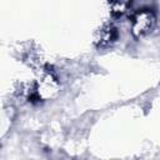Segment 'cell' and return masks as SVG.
Masks as SVG:
<instances>
[{"label": "cell", "instance_id": "cell-1", "mask_svg": "<svg viewBox=\"0 0 160 160\" xmlns=\"http://www.w3.org/2000/svg\"><path fill=\"white\" fill-rule=\"evenodd\" d=\"M131 32L135 38H142L149 35L155 25H156V19L152 11L148 9H141L139 10L131 19Z\"/></svg>", "mask_w": 160, "mask_h": 160}, {"label": "cell", "instance_id": "cell-2", "mask_svg": "<svg viewBox=\"0 0 160 160\" xmlns=\"http://www.w3.org/2000/svg\"><path fill=\"white\" fill-rule=\"evenodd\" d=\"M116 35H118L116 34V30L112 26H106V28H104V29H101L99 31V36H98L96 41H98L99 46L106 48V46L111 45L115 41Z\"/></svg>", "mask_w": 160, "mask_h": 160}]
</instances>
